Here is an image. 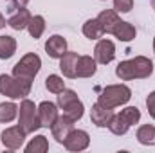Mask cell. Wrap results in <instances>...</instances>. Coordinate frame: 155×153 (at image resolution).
<instances>
[{"mask_svg":"<svg viewBox=\"0 0 155 153\" xmlns=\"http://www.w3.org/2000/svg\"><path fill=\"white\" fill-rule=\"evenodd\" d=\"M153 52H155V38H153Z\"/></svg>","mask_w":155,"mask_h":153,"instance_id":"1f68e13d","label":"cell"},{"mask_svg":"<svg viewBox=\"0 0 155 153\" xmlns=\"http://www.w3.org/2000/svg\"><path fill=\"white\" fill-rule=\"evenodd\" d=\"M132 128V124L128 122V119L123 114H117L112 117V121L108 122V130L114 133V135H124L128 130Z\"/></svg>","mask_w":155,"mask_h":153,"instance_id":"ffe728a7","label":"cell"},{"mask_svg":"<svg viewBox=\"0 0 155 153\" xmlns=\"http://www.w3.org/2000/svg\"><path fill=\"white\" fill-rule=\"evenodd\" d=\"M61 110H63V114L67 115V117H71L74 122L79 121L83 114H85V106H83V103L78 99V94L74 90H61L60 94H58V103H56Z\"/></svg>","mask_w":155,"mask_h":153,"instance_id":"8992f818","label":"cell"},{"mask_svg":"<svg viewBox=\"0 0 155 153\" xmlns=\"http://www.w3.org/2000/svg\"><path fill=\"white\" fill-rule=\"evenodd\" d=\"M45 151H49V141L43 135H36L25 146V153H45Z\"/></svg>","mask_w":155,"mask_h":153,"instance_id":"cb8c5ba5","label":"cell"},{"mask_svg":"<svg viewBox=\"0 0 155 153\" xmlns=\"http://www.w3.org/2000/svg\"><path fill=\"white\" fill-rule=\"evenodd\" d=\"M27 31H29L31 38L38 40L40 36L43 34V31H45V18H43L41 15H35V16H31L29 25H27Z\"/></svg>","mask_w":155,"mask_h":153,"instance_id":"603a6c76","label":"cell"},{"mask_svg":"<svg viewBox=\"0 0 155 153\" xmlns=\"http://www.w3.org/2000/svg\"><path fill=\"white\" fill-rule=\"evenodd\" d=\"M31 85L29 81H22L15 76L0 74V94L11 99H24L25 96L31 94Z\"/></svg>","mask_w":155,"mask_h":153,"instance_id":"3957f363","label":"cell"},{"mask_svg":"<svg viewBox=\"0 0 155 153\" xmlns=\"http://www.w3.org/2000/svg\"><path fill=\"white\" fill-rule=\"evenodd\" d=\"M83 34L88 40H99L105 34V29H103V25L99 24L97 18H90L83 24Z\"/></svg>","mask_w":155,"mask_h":153,"instance_id":"d6986e66","label":"cell"},{"mask_svg":"<svg viewBox=\"0 0 155 153\" xmlns=\"http://www.w3.org/2000/svg\"><path fill=\"white\" fill-rule=\"evenodd\" d=\"M18 115V106L15 103H0V122H11Z\"/></svg>","mask_w":155,"mask_h":153,"instance_id":"d4e9b609","label":"cell"},{"mask_svg":"<svg viewBox=\"0 0 155 153\" xmlns=\"http://www.w3.org/2000/svg\"><path fill=\"white\" fill-rule=\"evenodd\" d=\"M29 20H31V13H29L25 7H20V9H16V11L9 16L7 25L13 27L15 31H22V29H27Z\"/></svg>","mask_w":155,"mask_h":153,"instance_id":"9a60e30c","label":"cell"},{"mask_svg":"<svg viewBox=\"0 0 155 153\" xmlns=\"http://www.w3.org/2000/svg\"><path fill=\"white\" fill-rule=\"evenodd\" d=\"M18 124L25 130V133H35L40 126L38 119V106L31 101V99H22L20 106H18Z\"/></svg>","mask_w":155,"mask_h":153,"instance_id":"5b68a950","label":"cell"},{"mask_svg":"<svg viewBox=\"0 0 155 153\" xmlns=\"http://www.w3.org/2000/svg\"><path fill=\"white\" fill-rule=\"evenodd\" d=\"M134 7V0H114V9L117 13H130Z\"/></svg>","mask_w":155,"mask_h":153,"instance_id":"4316f807","label":"cell"},{"mask_svg":"<svg viewBox=\"0 0 155 153\" xmlns=\"http://www.w3.org/2000/svg\"><path fill=\"white\" fill-rule=\"evenodd\" d=\"M146 108H148V114L155 119V92L148 94V97H146Z\"/></svg>","mask_w":155,"mask_h":153,"instance_id":"83f0119b","label":"cell"},{"mask_svg":"<svg viewBox=\"0 0 155 153\" xmlns=\"http://www.w3.org/2000/svg\"><path fill=\"white\" fill-rule=\"evenodd\" d=\"M58 117V105L51 101H41L38 105V119L41 128H51Z\"/></svg>","mask_w":155,"mask_h":153,"instance_id":"8fae6325","label":"cell"},{"mask_svg":"<svg viewBox=\"0 0 155 153\" xmlns=\"http://www.w3.org/2000/svg\"><path fill=\"white\" fill-rule=\"evenodd\" d=\"M25 137H27V133L20 124L18 126H9L0 133V141L4 144V148H7V150H20L24 146Z\"/></svg>","mask_w":155,"mask_h":153,"instance_id":"52a82bcc","label":"cell"},{"mask_svg":"<svg viewBox=\"0 0 155 153\" xmlns=\"http://www.w3.org/2000/svg\"><path fill=\"white\" fill-rule=\"evenodd\" d=\"M110 34H114L119 41H132V40L137 36V31H135V27L132 24L119 20L116 25H114V29H112Z\"/></svg>","mask_w":155,"mask_h":153,"instance_id":"e0dca14e","label":"cell"},{"mask_svg":"<svg viewBox=\"0 0 155 153\" xmlns=\"http://www.w3.org/2000/svg\"><path fill=\"white\" fill-rule=\"evenodd\" d=\"M97 20H99V24L103 25L105 33H107V34H110V33H112V29H114V25H116L121 18L117 16L116 9H105V11H101V13L97 15Z\"/></svg>","mask_w":155,"mask_h":153,"instance_id":"ac0fdd59","label":"cell"},{"mask_svg":"<svg viewBox=\"0 0 155 153\" xmlns=\"http://www.w3.org/2000/svg\"><path fill=\"white\" fill-rule=\"evenodd\" d=\"M130 97H132V90L126 85H108L99 92L97 103L108 108H116L121 105H126Z\"/></svg>","mask_w":155,"mask_h":153,"instance_id":"7a4b0ae2","label":"cell"},{"mask_svg":"<svg viewBox=\"0 0 155 153\" xmlns=\"http://www.w3.org/2000/svg\"><path fill=\"white\" fill-rule=\"evenodd\" d=\"M152 2V7H153V11H155V0H150Z\"/></svg>","mask_w":155,"mask_h":153,"instance_id":"4dcf8cb0","label":"cell"},{"mask_svg":"<svg viewBox=\"0 0 155 153\" xmlns=\"http://www.w3.org/2000/svg\"><path fill=\"white\" fill-rule=\"evenodd\" d=\"M88 144H90V135L85 130H72L63 141V146L69 151H83L88 148Z\"/></svg>","mask_w":155,"mask_h":153,"instance_id":"ba28073f","label":"cell"},{"mask_svg":"<svg viewBox=\"0 0 155 153\" xmlns=\"http://www.w3.org/2000/svg\"><path fill=\"white\" fill-rule=\"evenodd\" d=\"M137 141L143 146H152L155 144V126L153 124H143L137 130Z\"/></svg>","mask_w":155,"mask_h":153,"instance_id":"44dd1931","label":"cell"},{"mask_svg":"<svg viewBox=\"0 0 155 153\" xmlns=\"http://www.w3.org/2000/svg\"><path fill=\"white\" fill-rule=\"evenodd\" d=\"M74 130V121L71 119V117H67V115H58L56 117V121L52 122V126H51V132H52V137L56 139V142H60V144H63V141L67 139V135L71 133Z\"/></svg>","mask_w":155,"mask_h":153,"instance_id":"9c48e42d","label":"cell"},{"mask_svg":"<svg viewBox=\"0 0 155 153\" xmlns=\"http://www.w3.org/2000/svg\"><path fill=\"white\" fill-rule=\"evenodd\" d=\"M45 88L49 92H52V94H60L61 90H65V81H63V77H60L58 74H51L45 79Z\"/></svg>","mask_w":155,"mask_h":153,"instance_id":"484cf974","label":"cell"},{"mask_svg":"<svg viewBox=\"0 0 155 153\" xmlns=\"http://www.w3.org/2000/svg\"><path fill=\"white\" fill-rule=\"evenodd\" d=\"M114 117V110L108 108V106H103L99 103H96L90 110V121L97 126V128H107L108 122L112 121Z\"/></svg>","mask_w":155,"mask_h":153,"instance_id":"7c38bea8","label":"cell"},{"mask_svg":"<svg viewBox=\"0 0 155 153\" xmlns=\"http://www.w3.org/2000/svg\"><path fill=\"white\" fill-rule=\"evenodd\" d=\"M116 58V45L112 40H99L94 49V60L101 65L112 63Z\"/></svg>","mask_w":155,"mask_h":153,"instance_id":"30bf717a","label":"cell"},{"mask_svg":"<svg viewBox=\"0 0 155 153\" xmlns=\"http://www.w3.org/2000/svg\"><path fill=\"white\" fill-rule=\"evenodd\" d=\"M7 2H11V9H20L29 4V0H7Z\"/></svg>","mask_w":155,"mask_h":153,"instance_id":"f1b7e54d","label":"cell"},{"mask_svg":"<svg viewBox=\"0 0 155 153\" xmlns=\"http://www.w3.org/2000/svg\"><path fill=\"white\" fill-rule=\"evenodd\" d=\"M45 52L54 58V60H60L65 52H67V40L60 34H52L51 38L45 41Z\"/></svg>","mask_w":155,"mask_h":153,"instance_id":"4fadbf2b","label":"cell"},{"mask_svg":"<svg viewBox=\"0 0 155 153\" xmlns=\"http://www.w3.org/2000/svg\"><path fill=\"white\" fill-rule=\"evenodd\" d=\"M78 52H65L60 58V70L63 72V76L69 79L76 77V63H78Z\"/></svg>","mask_w":155,"mask_h":153,"instance_id":"2e32d148","label":"cell"},{"mask_svg":"<svg viewBox=\"0 0 155 153\" xmlns=\"http://www.w3.org/2000/svg\"><path fill=\"white\" fill-rule=\"evenodd\" d=\"M153 72V61L146 56H135L132 60H124L116 67V76L123 81L144 79Z\"/></svg>","mask_w":155,"mask_h":153,"instance_id":"6da1fadb","label":"cell"},{"mask_svg":"<svg viewBox=\"0 0 155 153\" xmlns=\"http://www.w3.org/2000/svg\"><path fill=\"white\" fill-rule=\"evenodd\" d=\"M5 24H7V22H5V18H4V15L0 13V29H4V27H5Z\"/></svg>","mask_w":155,"mask_h":153,"instance_id":"f546056e","label":"cell"},{"mask_svg":"<svg viewBox=\"0 0 155 153\" xmlns=\"http://www.w3.org/2000/svg\"><path fill=\"white\" fill-rule=\"evenodd\" d=\"M16 52V40L13 36H0V60H9Z\"/></svg>","mask_w":155,"mask_h":153,"instance_id":"7402d4cb","label":"cell"},{"mask_svg":"<svg viewBox=\"0 0 155 153\" xmlns=\"http://www.w3.org/2000/svg\"><path fill=\"white\" fill-rule=\"evenodd\" d=\"M97 70V61L92 56H79L76 63V77H92Z\"/></svg>","mask_w":155,"mask_h":153,"instance_id":"5bb4252c","label":"cell"},{"mask_svg":"<svg viewBox=\"0 0 155 153\" xmlns=\"http://www.w3.org/2000/svg\"><path fill=\"white\" fill-rule=\"evenodd\" d=\"M40 69H41V60L38 54L35 52H27L15 67H13V76L22 79V81H29L33 83L35 77L38 76Z\"/></svg>","mask_w":155,"mask_h":153,"instance_id":"277c9868","label":"cell"}]
</instances>
